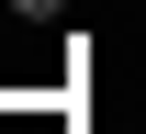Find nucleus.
<instances>
[{
  "label": "nucleus",
  "instance_id": "1",
  "mask_svg": "<svg viewBox=\"0 0 146 134\" xmlns=\"http://www.w3.org/2000/svg\"><path fill=\"white\" fill-rule=\"evenodd\" d=\"M11 11H56V0H11Z\"/></svg>",
  "mask_w": 146,
  "mask_h": 134
}]
</instances>
